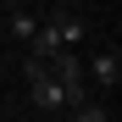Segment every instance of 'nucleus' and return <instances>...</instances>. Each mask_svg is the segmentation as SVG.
Listing matches in <instances>:
<instances>
[{"label":"nucleus","mask_w":122,"mask_h":122,"mask_svg":"<svg viewBox=\"0 0 122 122\" xmlns=\"http://www.w3.org/2000/svg\"><path fill=\"white\" fill-rule=\"evenodd\" d=\"M61 122H72V117H61Z\"/></svg>","instance_id":"obj_7"},{"label":"nucleus","mask_w":122,"mask_h":122,"mask_svg":"<svg viewBox=\"0 0 122 122\" xmlns=\"http://www.w3.org/2000/svg\"><path fill=\"white\" fill-rule=\"evenodd\" d=\"M83 78H94V89H117V83H122V56H117V45L94 50V56L83 61Z\"/></svg>","instance_id":"obj_1"},{"label":"nucleus","mask_w":122,"mask_h":122,"mask_svg":"<svg viewBox=\"0 0 122 122\" xmlns=\"http://www.w3.org/2000/svg\"><path fill=\"white\" fill-rule=\"evenodd\" d=\"M50 28H56V39H61V45H83V17H78V11H67V6H56L50 11Z\"/></svg>","instance_id":"obj_3"},{"label":"nucleus","mask_w":122,"mask_h":122,"mask_svg":"<svg viewBox=\"0 0 122 122\" xmlns=\"http://www.w3.org/2000/svg\"><path fill=\"white\" fill-rule=\"evenodd\" d=\"M28 100H33L39 111H67V100H61V83L50 78V67L39 72V78H28Z\"/></svg>","instance_id":"obj_2"},{"label":"nucleus","mask_w":122,"mask_h":122,"mask_svg":"<svg viewBox=\"0 0 122 122\" xmlns=\"http://www.w3.org/2000/svg\"><path fill=\"white\" fill-rule=\"evenodd\" d=\"M33 28H39V17H28V11H11V33L22 39V45L33 39Z\"/></svg>","instance_id":"obj_6"},{"label":"nucleus","mask_w":122,"mask_h":122,"mask_svg":"<svg viewBox=\"0 0 122 122\" xmlns=\"http://www.w3.org/2000/svg\"><path fill=\"white\" fill-rule=\"evenodd\" d=\"M67 117H72V122H111V106H106V100H94V94H89L83 106H72Z\"/></svg>","instance_id":"obj_5"},{"label":"nucleus","mask_w":122,"mask_h":122,"mask_svg":"<svg viewBox=\"0 0 122 122\" xmlns=\"http://www.w3.org/2000/svg\"><path fill=\"white\" fill-rule=\"evenodd\" d=\"M56 50H67V45L56 39V28H50V17H45V22L33 28V39H28V56H39V61H50Z\"/></svg>","instance_id":"obj_4"}]
</instances>
